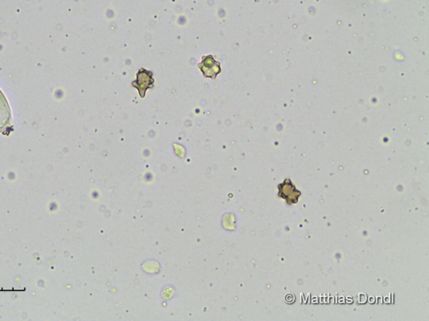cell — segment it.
Wrapping results in <instances>:
<instances>
[{
	"label": "cell",
	"mask_w": 429,
	"mask_h": 321,
	"mask_svg": "<svg viewBox=\"0 0 429 321\" xmlns=\"http://www.w3.org/2000/svg\"><path fill=\"white\" fill-rule=\"evenodd\" d=\"M12 120V111L5 94L0 90V132L6 130Z\"/></svg>",
	"instance_id": "obj_3"
},
{
	"label": "cell",
	"mask_w": 429,
	"mask_h": 321,
	"mask_svg": "<svg viewBox=\"0 0 429 321\" xmlns=\"http://www.w3.org/2000/svg\"><path fill=\"white\" fill-rule=\"evenodd\" d=\"M155 80L153 73L141 68L137 73V79L133 81L132 85L138 91L141 98L145 97V94L148 89L154 87Z\"/></svg>",
	"instance_id": "obj_1"
},
{
	"label": "cell",
	"mask_w": 429,
	"mask_h": 321,
	"mask_svg": "<svg viewBox=\"0 0 429 321\" xmlns=\"http://www.w3.org/2000/svg\"><path fill=\"white\" fill-rule=\"evenodd\" d=\"M199 68L205 78L213 80L216 79L217 76L221 72V64L214 60L212 55L203 57L201 63L199 64Z\"/></svg>",
	"instance_id": "obj_2"
}]
</instances>
